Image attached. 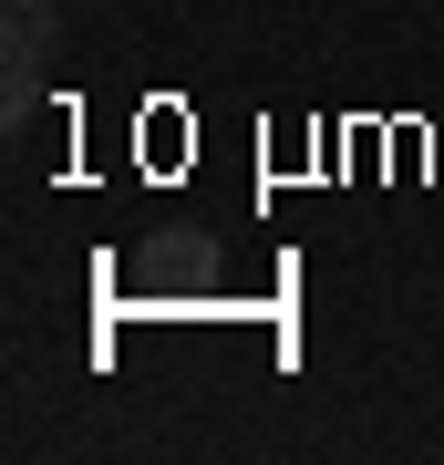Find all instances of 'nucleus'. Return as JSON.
<instances>
[{
    "instance_id": "f257e3e1",
    "label": "nucleus",
    "mask_w": 444,
    "mask_h": 465,
    "mask_svg": "<svg viewBox=\"0 0 444 465\" xmlns=\"http://www.w3.org/2000/svg\"><path fill=\"white\" fill-rule=\"evenodd\" d=\"M42 63H52V11L42 0H11V73H0V114H32L42 104Z\"/></svg>"
}]
</instances>
